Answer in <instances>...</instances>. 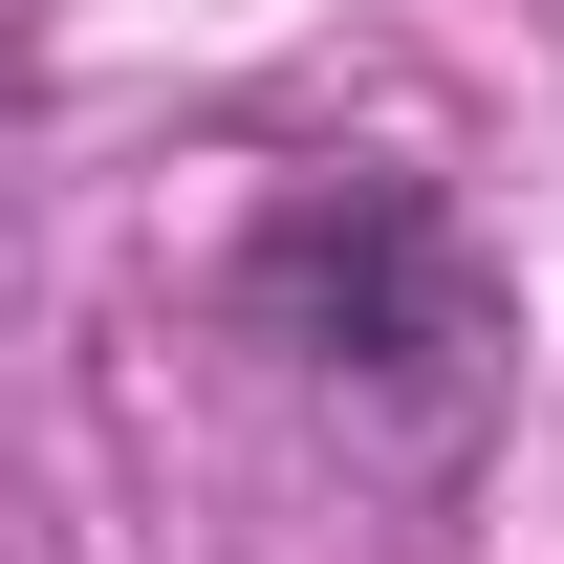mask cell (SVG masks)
I'll return each mask as SVG.
<instances>
[{
	"label": "cell",
	"instance_id": "1",
	"mask_svg": "<svg viewBox=\"0 0 564 564\" xmlns=\"http://www.w3.org/2000/svg\"><path fill=\"white\" fill-rule=\"evenodd\" d=\"M239 326H261L348 434H391V456H456V434L499 413V348H521L478 217L434 196V174H304V196H261Z\"/></svg>",
	"mask_w": 564,
	"mask_h": 564
}]
</instances>
